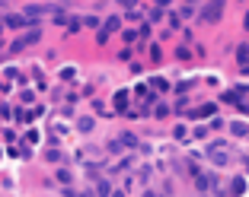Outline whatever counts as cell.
I'll use <instances>...</instances> for the list:
<instances>
[{"instance_id": "6da1fadb", "label": "cell", "mask_w": 249, "mask_h": 197, "mask_svg": "<svg viewBox=\"0 0 249 197\" xmlns=\"http://www.w3.org/2000/svg\"><path fill=\"white\" fill-rule=\"evenodd\" d=\"M220 10H224V0H208L205 10H201V22H217Z\"/></svg>"}, {"instance_id": "7a4b0ae2", "label": "cell", "mask_w": 249, "mask_h": 197, "mask_svg": "<svg viewBox=\"0 0 249 197\" xmlns=\"http://www.w3.org/2000/svg\"><path fill=\"white\" fill-rule=\"evenodd\" d=\"M0 26H7V29H22V26H36V22H29L22 13H10V16H3Z\"/></svg>"}, {"instance_id": "3957f363", "label": "cell", "mask_w": 249, "mask_h": 197, "mask_svg": "<svg viewBox=\"0 0 249 197\" xmlns=\"http://www.w3.org/2000/svg\"><path fill=\"white\" fill-rule=\"evenodd\" d=\"M122 29V19H118V16H109V19L103 22V32H99V42H109V35L112 32H118Z\"/></svg>"}, {"instance_id": "277c9868", "label": "cell", "mask_w": 249, "mask_h": 197, "mask_svg": "<svg viewBox=\"0 0 249 197\" xmlns=\"http://www.w3.org/2000/svg\"><path fill=\"white\" fill-rule=\"evenodd\" d=\"M211 162L214 166H227V150L224 146H211Z\"/></svg>"}, {"instance_id": "5b68a950", "label": "cell", "mask_w": 249, "mask_h": 197, "mask_svg": "<svg viewBox=\"0 0 249 197\" xmlns=\"http://www.w3.org/2000/svg\"><path fill=\"white\" fill-rule=\"evenodd\" d=\"M38 38H42V29H32V32H29V35H22V38H19V42H22V48H29V45H36V42H38Z\"/></svg>"}, {"instance_id": "8992f818", "label": "cell", "mask_w": 249, "mask_h": 197, "mask_svg": "<svg viewBox=\"0 0 249 197\" xmlns=\"http://www.w3.org/2000/svg\"><path fill=\"white\" fill-rule=\"evenodd\" d=\"M112 194V184L106 182V178H99V182H96V197H109Z\"/></svg>"}, {"instance_id": "52a82bcc", "label": "cell", "mask_w": 249, "mask_h": 197, "mask_svg": "<svg viewBox=\"0 0 249 197\" xmlns=\"http://www.w3.org/2000/svg\"><path fill=\"white\" fill-rule=\"evenodd\" d=\"M236 61H240V67L249 64V42H243L240 48H236Z\"/></svg>"}, {"instance_id": "ba28073f", "label": "cell", "mask_w": 249, "mask_h": 197, "mask_svg": "<svg viewBox=\"0 0 249 197\" xmlns=\"http://www.w3.org/2000/svg\"><path fill=\"white\" fill-rule=\"evenodd\" d=\"M217 111V105H201L198 111H192V118H208V115H214Z\"/></svg>"}, {"instance_id": "9c48e42d", "label": "cell", "mask_w": 249, "mask_h": 197, "mask_svg": "<svg viewBox=\"0 0 249 197\" xmlns=\"http://www.w3.org/2000/svg\"><path fill=\"white\" fill-rule=\"evenodd\" d=\"M230 131H233L236 137H246V134H249V124H243V121H233V124H230Z\"/></svg>"}, {"instance_id": "30bf717a", "label": "cell", "mask_w": 249, "mask_h": 197, "mask_svg": "<svg viewBox=\"0 0 249 197\" xmlns=\"http://www.w3.org/2000/svg\"><path fill=\"white\" fill-rule=\"evenodd\" d=\"M54 178H58L61 184H71V182H73V175L67 172V168H58V175H54Z\"/></svg>"}, {"instance_id": "8fae6325", "label": "cell", "mask_w": 249, "mask_h": 197, "mask_svg": "<svg viewBox=\"0 0 249 197\" xmlns=\"http://www.w3.org/2000/svg\"><path fill=\"white\" fill-rule=\"evenodd\" d=\"M77 127H80L83 134H89V131H93V118H80V121H77Z\"/></svg>"}, {"instance_id": "7c38bea8", "label": "cell", "mask_w": 249, "mask_h": 197, "mask_svg": "<svg viewBox=\"0 0 249 197\" xmlns=\"http://www.w3.org/2000/svg\"><path fill=\"white\" fill-rule=\"evenodd\" d=\"M118 143H122V146H138V137H134V134H122Z\"/></svg>"}, {"instance_id": "4fadbf2b", "label": "cell", "mask_w": 249, "mask_h": 197, "mask_svg": "<svg viewBox=\"0 0 249 197\" xmlns=\"http://www.w3.org/2000/svg\"><path fill=\"white\" fill-rule=\"evenodd\" d=\"M233 194H243V191H246V178H233Z\"/></svg>"}, {"instance_id": "5bb4252c", "label": "cell", "mask_w": 249, "mask_h": 197, "mask_svg": "<svg viewBox=\"0 0 249 197\" xmlns=\"http://www.w3.org/2000/svg\"><path fill=\"white\" fill-rule=\"evenodd\" d=\"M87 29H99V16H87V19H80Z\"/></svg>"}, {"instance_id": "9a60e30c", "label": "cell", "mask_w": 249, "mask_h": 197, "mask_svg": "<svg viewBox=\"0 0 249 197\" xmlns=\"http://www.w3.org/2000/svg\"><path fill=\"white\" fill-rule=\"evenodd\" d=\"M124 102H128V92H118V95H115V108L124 111Z\"/></svg>"}, {"instance_id": "2e32d148", "label": "cell", "mask_w": 249, "mask_h": 197, "mask_svg": "<svg viewBox=\"0 0 249 197\" xmlns=\"http://www.w3.org/2000/svg\"><path fill=\"white\" fill-rule=\"evenodd\" d=\"M118 7H124V10H134V7H138V0H118Z\"/></svg>"}, {"instance_id": "e0dca14e", "label": "cell", "mask_w": 249, "mask_h": 197, "mask_svg": "<svg viewBox=\"0 0 249 197\" xmlns=\"http://www.w3.org/2000/svg\"><path fill=\"white\" fill-rule=\"evenodd\" d=\"M154 89H169V83L163 80V76H157V80H154Z\"/></svg>"}, {"instance_id": "ac0fdd59", "label": "cell", "mask_w": 249, "mask_h": 197, "mask_svg": "<svg viewBox=\"0 0 249 197\" xmlns=\"http://www.w3.org/2000/svg\"><path fill=\"white\" fill-rule=\"evenodd\" d=\"M124 42H138V29H128V32H124Z\"/></svg>"}, {"instance_id": "d6986e66", "label": "cell", "mask_w": 249, "mask_h": 197, "mask_svg": "<svg viewBox=\"0 0 249 197\" xmlns=\"http://www.w3.org/2000/svg\"><path fill=\"white\" fill-rule=\"evenodd\" d=\"M48 162H61V153H58V150H48Z\"/></svg>"}, {"instance_id": "ffe728a7", "label": "cell", "mask_w": 249, "mask_h": 197, "mask_svg": "<svg viewBox=\"0 0 249 197\" xmlns=\"http://www.w3.org/2000/svg\"><path fill=\"white\" fill-rule=\"evenodd\" d=\"M109 197H124V191H112V194Z\"/></svg>"}, {"instance_id": "44dd1931", "label": "cell", "mask_w": 249, "mask_h": 197, "mask_svg": "<svg viewBox=\"0 0 249 197\" xmlns=\"http://www.w3.org/2000/svg\"><path fill=\"white\" fill-rule=\"evenodd\" d=\"M243 22H246V29H249V13H246V19H243Z\"/></svg>"}, {"instance_id": "7402d4cb", "label": "cell", "mask_w": 249, "mask_h": 197, "mask_svg": "<svg viewBox=\"0 0 249 197\" xmlns=\"http://www.w3.org/2000/svg\"><path fill=\"white\" fill-rule=\"evenodd\" d=\"M185 3H198V0H185Z\"/></svg>"}]
</instances>
